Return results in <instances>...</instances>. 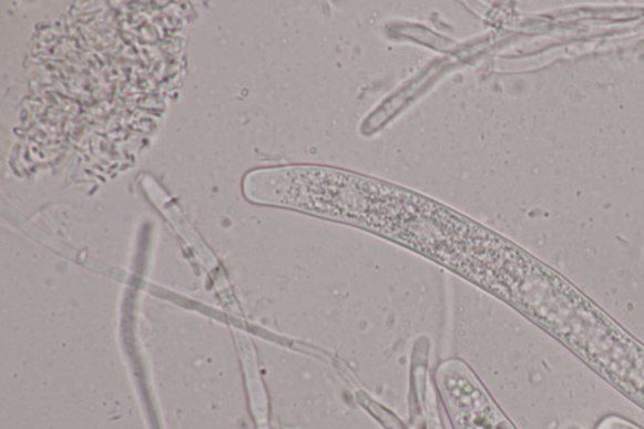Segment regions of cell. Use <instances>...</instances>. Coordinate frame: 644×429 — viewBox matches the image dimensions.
Instances as JSON below:
<instances>
[{"instance_id":"cell-1","label":"cell","mask_w":644,"mask_h":429,"mask_svg":"<svg viewBox=\"0 0 644 429\" xmlns=\"http://www.w3.org/2000/svg\"><path fill=\"white\" fill-rule=\"evenodd\" d=\"M296 207L395 241L489 293L498 285L512 246L498 233L421 194L334 167H305Z\"/></svg>"}]
</instances>
